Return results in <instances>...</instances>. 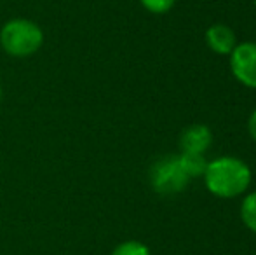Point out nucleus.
<instances>
[{"label":"nucleus","mask_w":256,"mask_h":255,"mask_svg":"<svg viewBox=\"0 0 256 255\" xmlns=\"http://www.w3.org/2000/svg\"><path fill=\"white\" fill-rule=\"evenodd\" d=\"M206 187L211 194L223 199L240 196L251 184V170L237 157H218L208 163L204 171Z\"/></svg>","instance_id":"1"},{"label":"nucleus","mask_w":256,"mask_h":255,"mask_svg":"<svg viewBox=\"0 0 256 255\" xmlns=\"http://www.w3.org/2000/svg\"><path fill=\"white\" fill-rule=\"evenodd\" d=\"M44 44V32L26 18L9 20L0 30V46L12 58H28Z\"/></svg>","instance_id":"2"},{"label":"nucleus","mask_w":256,"mask_h":255,"mask_svg":"<svg viewBox=\"0 0 256 255\" xmlns=\"http://www.w3.org/2000/svg\"><path fill=\"white\" fill-rule=\"evenodd\" d=\"M150 182L155 192L162 196L178 194L186 187L188 175L183 171L176 156H166L158 159L150 170Z\"/></svg>","instance_id":"3"},{"label":"nucleus","mask_w":256,"mask_h":255,"mask_svg":"<svg viewBox=\"0 0 256 255\" xmlns=\"http://www.w3.org/2000/svg\"><path fill=\"white\" fill-rule=\"evenodd\" d=\"M230 68L240 84L256 89V42H242L230 53Z\"/></svg>","instance_id":"4"},{"label":"nucleus","mask_w":256,"mask_h":255,"mask_svg":"<svg viewBox=\"0 0 256 255\" xmlns=\"http://www.w3.org/2000/svg\"><path fill=\"white\" fill-rule=\"evenodd\" d=\"M211 142H212V133L204 124L188 126L182 133V138H180V145H182L183 152L204 154L211 147Z\"/></svg>","instance_id":"5"},{"label":"nucleus","mask_w":256,"mask_h":255,"mask_svg":"<svg viewBox=\"0 0 256 255\" xmlns=\"http://www.w3.org/2000/svg\"><path fill=\"white\" fill-rule=\"evenodd\" d=\"M206 42L218 55H230L234 51V48L237 46L236 35H234L232 28L222 23L211 25L208 28V32H206Z\"/></svg>","instance_id":"6"},{"label":"nucleus","mask_w":256,"mask_h":255,"mask_svg":"<svg viewBox=\"0 0 256 255\" xmlns=\"http://www.w3.org/2000/svg\"><path fill=\"white\" fill-rule=\"evenodd\" d=\"M178 159H180V164H182L183 171L188 175V178L204 175L206 166H208V161H206L204 154L182 152V156H178Z\"/></svg>","instance_id":"7"},{"label":"nucleus","mask_w":256,"mask_h":255,"mask_svg":"<svg viewBox=\"0 0 256 255\" xmlns=\"http://www.w3.org/2000/svg\"><path fill=\"white\" fill-rule=\"evenodd\" d=\"M240 218L248 229L256 232V192L244 197L240 204Z\"/></svg>","instance_id":"8"},{"label":"nucleus","mask_w":256,"mask_h":255,"mask_svg":"<svg viewBox=\"0 0 256 255\" xmlns=\"http://www.w3.org/2000/svg\"><path fill=\"white\" fill-rule=\"evenodd\" d=\"M112 255H150V248L142 241L128 239V241H122L120 245L115 246Z\"/></svg>","instance_id":"9"},{"label":"nucleus","mask_w":256,"mask_h":255,"mask_svg":"<svg viewBox=\"0 0 256 255\" xmlns=\"http://www.w3.org/2000/svg\"><path fill=\"white\" fill-rule=\"evenodd\" d=\"M142 6L145 7L148 13H154V14H164L168 11L172 9L176 0H140Z\"/></svg>","instance_id":"10"},{"label":"nucleus","mask_w":256,"mask_h":255,"mask_svg":"<svg viewBox=\"0 0 256 255\" xmlns=\"http://www.w3.org/2000/svg\"><path fill=\"white\" fill-rule=\"evenodd\" d=\"M248 131H250L251 138L256 142V110H253V114H251L250 119H248Z\"/></svg>","instance_id":"11"},{"label":"nucleus","mask_w":256,"mask_h":255,"mask_svg":"<svg viewBox=\"0 0 256 255\" xmlns=\"http://www.w3.org/2000/svg\"><path fill=\"white\" fill-rule=\"evenodd\" d=\"M0 100H2V84H0Z\"/></svg>","instance_id":"12"}]
</instances>
